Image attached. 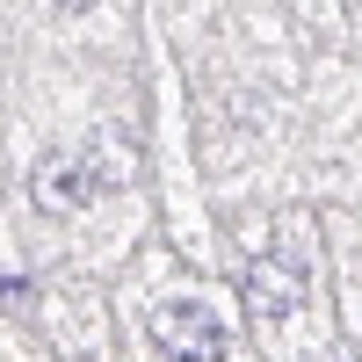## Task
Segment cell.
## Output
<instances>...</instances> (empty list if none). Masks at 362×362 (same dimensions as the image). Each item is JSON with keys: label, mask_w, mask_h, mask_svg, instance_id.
I'll use <instances>...</instances> for the list:
<instances>
[{"label": "cell", "mask_w": 362, "mask_h": 362, "mask_svg": "<svg viewBox=\"0 0 362 362\" xmlns=\"http://www.w3.org/2000/svg\"><path fill=\"white\" fill-rule=\"evenodd\" d=\"M239 290H247V305L261 319H290L297 305H305V290H312V268L290 261V254H254L247 268H239Z\"/></svg>", "instance_id": "3957f363"}, {"label": "cell", "mask_w": 362, "mask_h": 362, "mask_svg": "<svg viewBox=\"0 0 362 362\" xmlns=\"http://www.w3.org/2000/svg\"><path fill=\"white\" fill-rule=\"evenodd\" d=\"M51 8H66V15H80V8H95V0H51Z\"/></svg>", "instance_id": "277c9868"}, {"label": "cell", "mask_w": 362, "mask_h": 362, "mask_svg": "<svg viewBox=\"0 0 362 362\" xmlns=\"http://www.w3.org/2000/svg\"><path fill=\"white\" fill-rule=\"evenodd\" d=\"M102 189H109V167H102L95 145H58L29 174V196H37L44 218H80V210H95Z\"/></svg>", "instance_id": "6da1fadb"}, {"label": "cell", "mask_w": 362, "mask_h": 362, "mask_svg": "<svg viewBox=\"0 0 362 362\" xmlns=\"http://www.w3.org/2000/svg\"><path fill=\"white\" fill-rule=\"evenodd\" d=\"M145 334L167 362H225V326L210 305L196 297H160L153 312H145Z\"/></svg>", "instance_id": "7a4b0ae2"}]
</instances>
